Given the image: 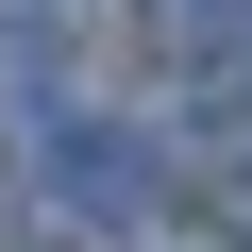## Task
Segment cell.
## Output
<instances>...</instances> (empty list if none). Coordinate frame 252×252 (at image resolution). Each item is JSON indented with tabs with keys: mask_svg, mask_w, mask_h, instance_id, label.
Here are the masks:
<instances>
[{
	"mask_svg": "<svg viewBox=\"0 0 252 252\" xmlns=\"http://www.w3.org/2000/svg\"><path fill=\"white\" fill-rule=\"evenodd\" d=\"M51 219L135 235V219H152V152H135V135H67V152H51Z\"/></svg>",
	"mask_w": 252,
	"mask_h": 252,
	"instance_id": "6da1fadb",
	"label": "cell"
},
{
	"mask_svg": "<svg viewBox=\"0 0 252 252\" xmlns=\"http://www.w3.org/2000/svg\"><path fill=\"white\" fill-rule=\"evenodd\" d=\"M135 34L168 67H219V51H252V0H135Z\"/></svg>",
	"mask_w": 252,
	"mask_h": 252,
	"instance_id": "7a4b0ae2",
	"label": "cell"
},
{
	"mask_svg": "<svg viewBox=\"0 0 252 252\" xmlns=\"http://www.w3.org/2000/svg\"><path fill=\"white\" fill-rule=\"evenodd\" d=\"M0 252H17V202H0Z\"/></svg>",
	"mask_w": 252,
	"mask_h": 252,
	"instance_id": "3957f363",
	"label": "cell"
},
{
	"mask_svg": "<svg viewBox=\"0 0 252 252\" xmlns=\"http://www.w3.org/2000/svg\"><path fill=\"white\" fill-rule=\"evenodd\" d=\"M0 17H34V0H0Z\"/></svg>",
	"mask_w": 252,
	"mask_h": 252,
	"instance_id": "277c9868",
	"label": "cell"
},
{
	"mask_svg": "<svg viewBox=\"0 0 252 252\" xmlns=\"http://www.w3.org/2000/svg\"><path fill=\"white\" fill-rule=\"evenodd\" d=\"M235 219H252V185H235Z\"/></svg>",
	"mask_w": 252,
	"mask_h": 252,
	"instance_id": "5b68a950",
	"label": "cell"
}]
</instances>
